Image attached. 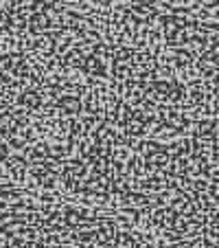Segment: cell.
Returning a JSON list of instances; mask_svg holds the SVG:
<instances>
[{
    "mask_svg": "<svg viewBox=\"0 0 219 248\" xmlns=\"http://www.w3.org/2000/svg\"><path fill=\"white\" fill-rule=\"evenodd\" d=\"M0 5H2V0H0Z\"/></svg>",
    "mask_w": 219,
    "mask_h": 248,
    "instance_id": "obj_1",
    "label": "cell"
}]
</instances>
